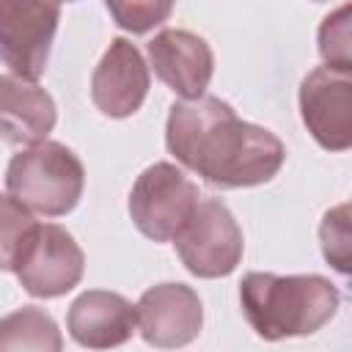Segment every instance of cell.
Segmentation results:
<instances>
[{
    "label": "cell",
    "instance_id": "12",
    "mask_svg": "<svg viewBox=\"0 0 352 352\" xmlns=\"http://www.w3.org/2000/svg\"><path fill=\"white\" fill-rule=\"evenodd\" d=\"M66 330L80 346L110 349L132 338L138 330V314L124 294L88 289L69 305Z\"/></svg>",
    "mask_w": 352,
    "mask_h": 352
},
{
    "label": "cell",
    "instance_id": "17",
    "mask_svg": "<svg viewBox=\"0 0 352 352\" xmlns=\"http://www.w3.org/2000/svg\"><path fill=\"white\" fill-rule=\"evenodd\" d=\"M319 55H322L324 66L352 69V33H349V6L346 3L322 19Z\"/></svg>",
    "mask_w": 352,
    "mask_h": 352
},
{
    "label": "cell",
    "instance_id": "13",
    "mask_svg": "<svg viewBox=\"0 0 352 352\" xmlns=\"http://www.w3.org/2000/svg\"><path fill=\"white\" fill-rule=\"evenodd\" d=\"M55 121V99L36 80L0 74V140L11 146H33L47 140Z\"/></svg>",
    "mask_w": 352,
    "mask_h": 352
},
{
    "label": "cell",
    "instance_id": "8",
    "mask_svg": "<svg viewBox=\"0 0 352 352\" xmlns=\"http://www.w3.org/2000/svg\"><path fill=\"white\" fill-rule=\"evenodd\" d=\"M300 116L324 151H346L352 143V69L316 66L300 82Z\"/></svg>",
    "mask_w": 352,
    "mask_h": 352
},
{
    "label": "cell",
    "instance_id": "7",
    "mask_svg": "<svg viewBox=\"0 0 352 352\" xmlns=\"http://www.w3.org/2000/svg\"><path fill=\"white\" fill-rule=\"evenodd\" d=\"M63 0H0V60L25 80L50 63Z\"/></svg>",
    "mask_w": 352,
    "mask_h": 352
},
{
    "label": "cell",
    "instance_id": "19",
    "mask_svg": "<svg viewBox=\"0 0 352 352\" xmlns=\"http://www.w3.org/2000/svg\"><path fill=\"white\" fill-rule=\"evenodd\" d=\"M66 3H74V0H66Z\"/></svg>",
    "mask_w": 352,
    "mask_h": 352
},
{
    "label": "cell",
    "instance_id": "11",
    "mask_svg": "<svg viewBox=\"0 0 352 352\" xmlns=\"http://www.w3.org/2000/svg\"><path fill=\"white\" fill-rule=\"evenodd\" d=\"M151 85L148 66L129 38H113L91 74V99L110 118H129L146 102Z\"/></svg>",
    "mask_w": 352,
    "mask_h": 352
},
{
    "label": "cell",
    "instance_id": "6",
    "mask_svg": "<svg viewBox=\"0 0 352 352\" xmlns=\"http://www.w3.org/2000/svg\"><path fill=\"white\" fill-rule=\"evenodd\" d=\"M184 270L195 278H226L236 270L245 253L242 228L220 198L198 201L190 220L173 236Z\"/></svg>",
    "mask_w": 352,
    "mask_h": 352
},
{
    "label": "cell",
    "instance_id": "3",
    "mask_svg": "<svg viewBox=\"0 0 352 352\" xmlns=\"http://www.w3.org/2000/svg\"><path fill=\"white\" fill-rule=\"evenodd\" d=\"M85 187V168L80 157L58 143L38 140L16 151L6 168V190L30 212L44 217L69 214Z\"/></svg>",
    "mask_w": 352,
    "mask_h": 352
},
{
    "label": "cell",
    "instance_id": "16",
    "mask_svg": "<svg viewBox=\"0 0 352 352\" xmlns=\"http://www.w3.org/2000/svg\"><path fill=\"white\" fill-rule=\"evenodd\" d=\"M104 6L121 30L140 36L162 25L170 16L176 0H104Z\"/></svg>",
    "mask_w": 352,
    "mask_h": 352
},
{
    "label": "cell",
    "instance_id": "2",
    "mask_svg": "<svg viewBox=\"0 0 352 352\" xmlns=\"http://www.w3.org/2000/svg\"><path fill=\"white\" fill-rule=\"evenodd\" d=\"M239 305L248 324L264 341L311 336L341 305L338 286L324 275L248 272L239 283Z\"/></svg>",
    "mask_w": 352,
    "mask_h": 352
},
{
    "label": "cell",
    "instance_id": "14",
    "mask_svg": "<svg viewBox=\"0 0 352 352\" xmlns=\"http://www.w3.org/2000/svg\"><path fill=\"white\" fill-rule=\"evenodd\" d=\"M63 336L55 319L36 305H22L0 319V349H50L58 352Z\"/></svg>",
    "mask_w": 352,
    "mask_h": 352
},
{
    "label": "cell",
    "instance_id": "5",
    "mask_svg": "<svg viewBox=\"0 0 352 352\" xmlns=\"http://www.w3.org/2000/svg\"><path fill=\"white\" fill-rule=\"evenodd\" d=\"M201 201L198 184L173 162L148 165L132 184L129 217L154 242H173Z\"/></svg>",
    "mask_w": 352,
    "mask_h": 352
},
{
    "label": "cell",
    "instance_id": "18",
    "mask_svg": "<svg viewBox=\"0 0 352 352\" xmlns=\"http://www.w3.org/2000/svg\"><path fill=\"white\" fill-rule=\"evenodd\" d=\"M33 223L30 209H25L11 192H0V272L11 270L19 242Z\"/></svg>",
    "mask_w": 352,
    "mask_h": 352
},
{
    "label": "cell",
    "instance_id": "1",
    "mask_svg": "<svg viewBox=\"0 0 352 352\" xmlns=\"http://www.w3.org/2000/svg\"><path fill=\"white\" fill-rule=\"evenodd\" d=\"M165 146L176 162L220 190L267 184L286 160L275 132L242 121L228 102L206 94L170 104Z\"/></svg>",
    "mask_w": 352,
    "mask_h": 352
},
{
    "label": "cell",
    "instance_id": "10",
    "mask_svg": "<svg viewBox=\"0 0 352 352\" xmlns=\"http://www.w3.org/2000/svg\"><path fill=\"white\" fill-rule=\"evenodd\" d=\"M146 52L154 74L176 96L198 99L206 94L214 72V55L204 36L182 28H165L146 44Z\"/></svg>",
    "mask_w": 352,
    "mask_h": 352
},
{
    "label": "cell",
    "instance_id": "4",
    "mask_svg": "<svg viewBox=\"0 0 352 352\" xmlns=\"http://www.w3.org/2000/svg\"><path fill=\"white\" fill-rule=\"evenodd\" d=\"M11 272L30 297H63L82 280L85 253L63 226L33 223L19 242Z\"/></svg>",
    "mask_w": 352,
    "mask_h": 352
},
{
    "label": "cell",
    "instance_id": "15",
    "mask_svg": "<svg viewBox=\"0 0 352 352\" xmlns=\"http://www.w3.org/2000/svg\"><path fill=\"white\" fill-rule=\"evenodd\" d=\"M319 242L327 264H333L344 278L349 275L352 261V234H349V204H338L324 212L319 223Z\"/></svg>",
    "mask_w": 352,
    "mask_h": 352
},
{
    "label": "cell",
    "instance_id": "9",
    "mask_svg": "<svg viewBox=\"0 0 352 352\" xmlns=\"http://www.w3.org/2000/svg\"><path fill=\"white\" fill-rule=\"evenodd\" d=\"M138 330L146 344L160 349L184 346L204 327V305L187 283H157L146 289L135 305Z\"/></svg>",
    "mask_w": 352,
    "mask_h": 352
},
{
    "label": "cell",
    "instance_id": "20",
    "mask_svg": "<svg viewBox=\"0 0 352 352\" xmlns=\"http://www.w3.org/2000/svg\"><path fill=\"white\" fill-rule=\"evenodd\" d=\"M316 3H319V0H316Z\"/></svg>",
    "mask_w": 352,
    "mask_h": 352
}]
</instances>
